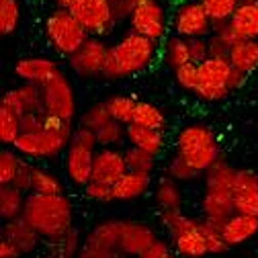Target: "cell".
<instances>
[{"instance_id":"8d00e7d4","label":"cell","mask_w":258,"mask_h":258,"mask_svg":"<svg viewBox=\"0 0 258 258\" xmlns=\"http://www.w3.org/2000/svg\"><path fill=\"white\" fill-rule=\"evenodd\" d=\"M23 164L25 158L19 152H15L13 148H5L0 152V184H13Z\"/></svg>"},{"instance_id":"7a4b0ae2","label":"cell","mask_w":258,"mask_h":258,"mask_svg":"<svg viewBox=\"0 0 258 258\" xmlns=\"http://www.w3.org/2000/svg\"><path fill=\"white\" fill-rule=\"evenodd\" d=\"M23 217L45 242H55L74 228V205L66 195L29 192Z\"/></svg>"},{"instance_id":"83f0119b","label":"cell","mask_w":258,"mask_h":258,"mask_svg":"<svg viewBox=\"0 0 258 258\" xmlns=\"http://www.w3.org/2000/svg\"><path fill=\"white\" fill-rule=\"evenodd\" d=\"M154 199L158 203V211H176L182 207V190L180 184L168 176H162L156 182Z\"/></svg>"},{"instance_id":"f1b7e54d","label":"cell","mask_w":258,"mask_h":258,"mask_svg":"<svg viewBox=\"0 0 258 258\" xmlns=\"http://www.w3.org/2000/svg\"><path fill=\"white\" fill-rule=\"evenodd\" d=\"M25 203L27 195L23 190L15 188L13 184H0V217L5 223L23 217Z\"/></svg>"},{"instance_id":"9a60e30c","label":"cell","mask_w":258,"mask_h":258,"mask_svg":"<svg viewBox=\"0 0 258 258\" xmlns=\"http://www.w3.org/2000/svg\"><path fill=\"white\" fill-rule=\"evenodd\" d=\"M225 29L234 41H258V0H240Z\"/></svg>"},{"instance_id":"ffe728a7","label":"cell","mask_w":258,"mask_h":258,"mask_svg":"<svg viewBox=\"0 0 258 258\" xmlns=\"http://www.w3.org/2000/svg\"><path fill=\"white\" fill-rule=\"evenodd\" d=\"M15 74L25 84H35L43 86L47 80H51L55 74H59L57 63L45 55H33V57H23L15 63Z\"/></svg>"},{"instance_id":"8fae6325","label":"cell","mask_w":258,"mask_h":258,"mask_svg":"<svg viewBox=\"0 0 258 258\" xmlns=\"http://www.w3.org/2000/svg\"><path fill=\"white\" fill-rule=\"evenodd\" d=\"M109 49L111 45L101 39V37H88L82 47L68 57L70 70L84 80H94V78H103L105 68H107V59H109Z\"/></svg>"},{"instance_id":"ba28073f","label":"cell","mask_w":258,"mask_h":258,"mask_svg":"<svg viewBox=\"0 0 258 258\" xmlns=\"http://www.w3.org/2000/svg\"><path fill=\"white\" fill-rule=\"evenodd\" d=\"M41 96H43V113L72 125L78 113V103H76V92L66 74H55L51 80H47L41 86Z\"/></svg>"},{"instance_id":"60d3db41","label":"cell","mask_w":258,"mask_h":258,"mask_svg":"<svg viewBox=\"0 0 258 258\" xmlns=\"http://www.w3.org/2000/svg\"><path fill=\"white\" fill-rule=\"evenodd\" d=\"M164 172L168 178L176 180V182H190V180H195L197 176H201L192 166H188L184 160L174 152V156H170L166 160V166H164Z\"/></svg>"},{"instance_id":"3957f363","label":"cell","mask_w":258,"mask_h":258,"mask_svg":"<svg viewBox=\"0 0 258 258\" xmlns=\"http://www.w3.org/2000/svg\"><path fill=\"white\" fill-rule=\"evenodd\" d=\"M158 57H160V43L142 37L134 33V31H127L115 43H111L103 78L107 80L134 78L146 72L148 68H152Z\"/></svg>"},{"instance_id":"6da1fadb","label":"cell","mask_w":258,"mask_h":258,"mask_svg":"<svg viewBox=\"0 0 258 258\" xmlns=\"http://www.w3.org/2000/svg\"><path fill=\"white\" fill-rule=\"evenodd\" d=\"M246 78L248 76L234 70L232 63L221 57H207L201 63H188L174 70V80L182 90L209 103L221 101L240 90Z\"/></svg>"},{"instance_id":"d4e9b609","label":"cell","mask_w":258,"mask_h":258,"mask_svg":"<svg viewBox=\"0 0 258 258\" xmlns=\"http://www.w3.org/2000/svg\"><path fill=\"white\" fill-rule=\"evenodd\" d=\"M160 59H162V63L166 68H170L172 72L192 63V53H190L188 39L178 37V35H168L162 41V45H160Z\"/></svg>"},{"instance_id":"ac0fdd59","label":"cell","mask_w":258,"mask_h":258,"mask_svg":"<svg viewBox=\"0 0 258 258\" xmlns=\"http://www.w3.org/2000/svg\"><path fill=\"white\" fill-rule=\"evenodd\" d=\"M238 178V168H234L223 156L205 172V195H215L223 199H234V184Z\"/></svg>"},{"instance_id":"e0dca14e","label":"cell","mask_w":258,"mask_h":258,"mask_svg":"<svg viewBox=\"0 0 258 258\" xmlns=\"http://www.w3.org/2000/svg\"><path fill=\"white\" fill-rule=\"evenodd\" d=\"M234 209L240 215L258 217V174L248 168H238L234 184Z\"/></svg>"},{"instance_id":"1f68e13d","label":"cell","mask_w":258,"mask_h":258,"mask_svg":"<svg viewBox=\"0 0 258 258\" xmlns=\"http://www.w3.org/2000/svg\"><path fill=\"white\" fill-rule=\"evenodd\" d=\"M203 5V9L207 11L211 23H213V29L217 27H225L230 23V19L234 17L240 0H199Z\"/></svg>"},{"instance_id":"484cf974","label":"cell","mask_w":258,"mask_h":258,"mask_svg":"<svg viewBox=\"0 0 258 258\" xmlns=\"http://www.w3.org/2000/svg\"><path fill=\"white\" fill-rule=\"evenodd\" d=\"M152 176L136 174V172H127L115 186H113V199L115 201H136L144 197L150 190Z\"/></svg>"},{"instance_id":"7c38bea8","label":"cell","mask_w":258,"mask_h":258,"mask_svg":"<svg viewBox=\"0 0 258 258\" xmlns=\"http://www.w3.org/2000/svg\"><path fill=\"white\" fill-rule=\"evenodd\" d=\"M172 31L184 39H207L213 33V23L199 0H184L172 15Z\"/></svg>"},{"instance_id":"ee69618b","label":"cell","mask_w":258,"mask_h":258,"mask_svg":"<svg viewBox=\"0 0 258 258\" xmlns=\"http://www.w3.org/2000/svg\"><path fill=\"white\" fill-rule=\"evenodd\" d=\"M82 192H84L86 199H90V201H94V203H113V201H115V199H113V186L103 184V182L90 180V182L82 188Z\"/></svg>"},{"instance_id":"8992f818","label":"cell","mask_w":258,"mask_h":258,"mask_svg":"<svg viewBox=\"0 0 258 258\" xmlns=\"http://www.w3.org/2000/svg\"><path fill=\"white\" fill-rule=\"evenodd\" d=\"M74 142V129L68 123H59L41 134H21L13 150L27 160H49L66 154Z\"/></svg>"},{"instance_id":"c3c4849f","label":"cell","mask_w":258,"mask_h":258,"mask_svg":"<svg viewBox=\"0 0 258 258\" xmlns=\"http://www.w3.org/2000/svg\"><path fill=\"white\" fill-rule=\"evenodd\" d=\"M172 254V250H170V244L168 242H164V240H156L140 258H168Z\"/></svg>"},{"instance_id":"836d02e7","label":"cell","mask_w":258,"mask_h":258,"mask_svg":"<svg viewBox=\"0 0 258 258\" xmlns=\"http://www.w3.org/2000/svg\"><path fill=\"white\" fill-rule=\"evenodd\" d=\"M51 246V258H78L82 248H84V240L80 238L78 230L72 228L66 236H61L55 242H49Z\"/></svg>"},{"instance_id":"ab89813d","label":"cell","mask_w":258,"mask_h":258,"mask_svg":"<svg viewBox=\"0 0 258 258\" xmlns=\"http://www.w3.org/2000/svg\"><path fill=\"white\" fill-rule=\"evenodd\" d=\"M109 121H111V115H109V109L103 101V103H94V105L86 107L84 113L78 119V125L86 127V129H92V132H99V129L103 125H107Z\"/></svg>"},{"instance_id":"f546056e","label":"cell","mask_w":258,"mask_h":258,"mask_svg":"<svg viewBox=\"0 0 258 258\" xmlns=\"http://www.w3.org/2000/svg\"><path fill=\"white\" fill-rule=\"evenodd\" d=\"M134 123L142 125V127L156 129V132H166V127H168V119L162 113V109L152 105V103H148V101H138Z\"/></svg>"},{"instance_id":"816d5d0a","label":"cell","mask_w":258,"mask_h":258,"mask_svg":"<svg viewBox=\"0 0 258 258\" xmlns=\"http://www.w3.org/2000/svg\"><path fill=\"white\" fill-rule=\"evenodd\" d=\"M168 258H178V256H176V254H174V252H172V254H170V256H168Z\"/></svg>"},{"instance_id":"44dd1931","label":"cell","mask_w":258,"mask_h":258,"mask_svg":"<svg viewBox=\"0 0 258 258\" xmlns=\"http://www.w3.org/2000/svg\"><path fill=\"white\" fill-rule=\"evenodd\" d=\"M0 238L9 240L23 256L27 254H33L39 244H41V236L35 232V228L31 225L25 217H19V219H13V221H7L3 225V232H0Z\"/></svg>"},{"instance_id":"f5cc1de1","label":"cell","mask_w":258,"mask_h":258,"mask_svg":"<svg viewBox=\"0 0 258 258\" xmlns=\"http://www.w3.org/2000/svg\"><path fill=\"white\" fill-rule=\"evenodd\" d=\"M109 3H111V5H113V3H119V0H109Z\"/></svg>"},{"instance_id":"7bdbcfd3","label":"cell","mask_w":258,"mask_h":258,"mask_svg":"<svg viewBox=\"0 0 258 258\" xmlns=\"http://www.w3.org/2000/svg\"><path fill=\"white\" fill-rule=\"evenodd\" d=\"M201 225H203V238H205V246H207V252L209 256H217V254H223L228 250V242H225L223 234H221V228L217 225L201 219Z\"/></svg>"},{"instance_id":"74e56055","label":"cell","mask_w":258,"mask_h":258,"mask_svg":"<svg viewBox=\"0 0 258 258\" xmlns=\"http://www.w3.org/2000/svg\"><path fill=\"white\" fill-rule=\"evenodd\" d=\"M96 140H99V148H121V144L127 142V125L111 119L96 132Z\"/></svg>"},{"instance_id":"f35d334b","label":"cell","mask_w":258,"mask_h":258,"mask_svg":"<svg viewBox=\"0 0 258 258\" xmlns=\"http://www.w3.org/2000/svg\"><path fill=\"white\" fill-rule=\"evenodd\" d=\"M21 23V3L19 0H0V33L5 37L15 33Z\"/></svg>"},{"instance_id":"f6af8a7d","label":"cell","mask_w":258,"mask_h":258,"mask_svg":"<svg viewBox=\"0 0 258 258\" xmlns=\"http://www.w3.org/2000/svg\"><path fill=\"white\" fill-rule=\"evenodd\" d=\"M33 168H35V166H33V164H29L27 160H25V164L21 166L17 178L13 180V186L19 188V190H23L25 195L33 192Z\"/></svg>"},{"instance_id":"7dc6e473","label":"cell","mask_w":258,"mask_h":258,"mask_svg":"<svg viewBox=\"0 0 258 258\" xmlns=\"http://www.w3.org/2000/svg\"><path fill=\"white\" fill-rule=\"evenodd\" d=\"M132 13H134V3L132 0H119V3H113V17H115L117 25H121L123 21L129 23Z\"/></svg>"},{"instance_id":"30bf717a","label":"cell","mask_w":258,"mask_h":258,"mask_svg":"<svg viewBox=\"0 0 258 258\" xmlns=\"http://www.w3.org/2000/svg\"><path fill=\"white\" fill-rule=\"evenodd\" d=\"M70 13L86 29L90 37H109L117 27L113 17V5L109 0H76Z\"/></svg>"},{"instance_id":"d590c367","label":"cell","mask_w":258,"mask_h":258,"mask_svg":"<svg viewBox=\"0 0 258 258\" xmlns=\"http://www.w3.org/2000/svg\"><path fill=\"white\" fill-rule=\"evenodd\" d=\"M21 136V117L5 107H0V142L5 148H13Z\"/></svg>"},{"instance_id":"9c48e42d","label":"cell","mask_w":258,"mask_h":258,"mask_svg":"<svg viewBox=\"0 0 258 258\" xmlns=\"http://www.w3.org/2000/svg\"><path fill=\"white\" fill-rule=\"evenodd\" d=\"M134 13L129 19V31L148 37L162 45V41L168 37V15L160 0H132Z\"/></svg>"},{"instance_id":"7402d4cb","label":"cell","mask_w":258,"mask_h":258,"mask_svg":"<svg viewBox=\"0 0 258 258\" xmlns=\"http://www.w3.org/2000/svg\"><path fill=\"white\" fill-rule=\"evenodd\" d=\"M94 150H88L80 144L70 146V150L66 152V174L68 178L78 184V186H86L92 178V166H94Z\"/></svg>"},{"instance_id":"b9f144b4","label":"cell","mask_w":258,"mask_h":258,"mask_svg":"<svg viewBox=\"0 0 258 258\" xmlns=\"http://www.w3.org/2000/svg\"><path fill=\"white\" fill-rule=\"evenodd\" d=\"M207 43H209V57L228 59V55L232 51V45H234V39L230 37V33H228V29L225 27H217V29H213V33L207 37Z\"/></svg>"},{"instance_id":"4fadbf2b","label":"cell","mask_w":258,"mask_h":258,"mask_svg":"<svg viewBox=\"0 0 258 258\" xmlns=\"http://www.w3.org/2000/svg\"><path fill=\"white\" fill-rule=\"evenodd\" d=\"M125 174H127L125 150H121V148H99L96 150L90 180L115 186Z\"/></svg>"},{"instance_id":"52a82bcc","label":"cell","mask_w":258,"mask_h":258,"mask_svg":"<svg viewBox=\"0 0 258 258\" xmlns=\"http://www.w3.org/2000/svg\"><path fill=\"white\" fill-rule=\"evenodd\" d=\"M45 37L57 53L70 57L82 47V43L90 35L70 11L55 9L45 21Z\"/></svg>"},{"instance_id":"5b68a950","label":"cell","mask_w":258,"mask_h":258,"mask_svg":"<svg viewBox=\"0 0 258 258\" xmlns=\"http://www.w3.org/2000/svg\"><path fill=\"white\" fill-rule=\"evenodd\" d=\"M160 221L164 230L168 232L170 244L180 258H205L209 256L205 238H203V225L201 219L184 215L182 209L176 211H158Z\"/></svg>"},{"instance_id":"e575fe53","label":"cell","mask_w":258,"mask_h":258,"mask_svg":"<svg viewBox=\"0 0 258 258\" xmlns=\"http://www.w3.org/2000/svg\"><path fill=\"white\" fill-rule=\"evenodd\" d=\"M33 192H41V195H63V182L51 170L35 166L33 168Z\"/></svg>"},{"instance_id":"277c9868","label":"cell","mask_w":258,"mask_h":258,"mask_svg":"<svg viewBox=\"0 0 258 258\" xmlns=\"http://www.w3.org/2000/svg\"><path fill=\"white\" fill-rule=\"evenodd\" d=\"M174 152L199 174H205L221 158L215 134L203 123H190L180 127L174 142Z\"/></svg>"},{"instance_id":"2e32d148","label":"cell","mask_w":258,"mask_h":258,"mask_svg":"<svg viewBox=\"0 0 258 258\" xmlns=\"http://www.w3.org/2000/svg\"><path fill=\"white\" fill-rule=\"evenodd\" d=\"M156 240H158V236L148 223L134 221V219L123 221V236H121V254L123 256L140 258Z\"/></svg>"},{"instance_id":"bcb514c9","label":"cell","mask_w":258,"mask_h":258,"mask_svg":"<svg viewBox=\"0 0 258 258\" xmlns=\"http://www.w3.org/2000/svg\"><path fill=\"white\" fill-rule=\"evenodd\" d=\"M74 144H80L88 150H99V140H96V132H92V129H86V127H76L74 129Z\"/></svg>"},{"instance_id":"4dcf8cb0","label":"cell","mask_w":258,"mask_h":258,"mask_svg":"<svg viewBox=\"0 0 258 258\" xmlns=\"http://www.w3.org/2000/svg\"><path fill=\"white\" fill-rule=\"evenodd\" d=\"M109 115L113 121L123 123V125H132L134 123V115H136V107H138V99L127 94H113L105 101Z\"/></svg>"},{"instance_id":"d6986e66","label":"cell","mask_w":258,"mask_h":258,"mask_svg":"<svg viewBox=\"0 0 258 258\" xmlns=\"http://www.w3.org/2000/svg\"><path fill=\"white\" fill-rule=\"evenodd\" d=\"M125 219H103L86 234L84 246L103 252H119L121 254V236H123Z\"/></svg>"},{"instance_id":"603a6c76","label":"cell","mask_w":258,"mask_h":258,"mask_svg":"<svg viewBox=\"0 0 258 258\" xmlns=\"http://www.w3.org/2000/svg\"><path fill=\"white\" fill-rule=\"evenodd\" d=\"M221 234H223V238H225V242H228L230 248L242 246V244H246V242H250L252 238L258 236V217L234 213L221 228Z\"/></svg>"},{"instance_id":"cb8c5ba5","label":"cell","mask_w":258,"mask_h":258,"mask_svg":"<svg viewBox=\"0 0 258 258\" xmlns=\"http://www.w3.org/2000/svg\"><path fill=\"white\" fill-rule=\"evenodd\" d=\"M127 144L158 158L166 150V136L164 132H156V129L132 123V125H127Z\"/></svg>"},{"instance_id":"681fc988","label":"cell","mask_w":258,"mask_h":258,"mask_svg":"<svg viewBox=\"0 0 258 258\" xmlns=\"http://www.w3.org/2000/svg\"><path fill=\"white\" fill-rule=\"evenodd\" d=\"M0 258H23V254L5 238H0Z\"/></svg>"},{"instance_id":"d6a6232c","label":"cell","mask_w":258,"mask_h":258,"mask_svg":"<svg viewBox=\"0 0 258 258\" xmlns=\"http://www.w3.org/2000/svg\"><path fill=\"white\" fill-rule=\"evenodd\" d=\"M125 164H127V172H136V174H144V176H152L156 170V156L127 146L125 148Z\"/></svg>"},{"instance_id":"f907efd6","label":"cell","mask_w":258,"mask_h":258,"mask_svg":"<svg viewBox=\"0 0 258 258\" xmlns=\"http://www.w3.org/2000/svg\"><path fill=\"white\" fill-rule=\"evenodd\" d=\"M74 3H76V0H55V7H57V9H66V11H70Z\"/></svg>"},{"instance_id":"4316f807","label":"cell","mask_w":258,"mask_h":258,"mask_svg":"<svg viewBox=\"0 0 258 258\" xmlns=\"http://www.w3.org/2000/svg\"><path fill=\"white\" fill-rule=\"evenodd\" d=\"M228 61L234 70L250 76L258 68V41H234Z\"/></svg>"},{"instance_id":"5bb4252c","label":"cell","mask_w":258,"mask_h":258,"mask_svg":"<svg viewBox=\"0 0 258 258\" xmlns=\"http://www.w3.org/2000/svg\"><path fill=\"white\" fill-rule=\"evenodd\" d=\"M0 107H5L19 117L31 115V113H39L43 111V96H41V86L35 84H21L17 88H11L3 94L0 99Z\"/></svg>"}]
</instances>
